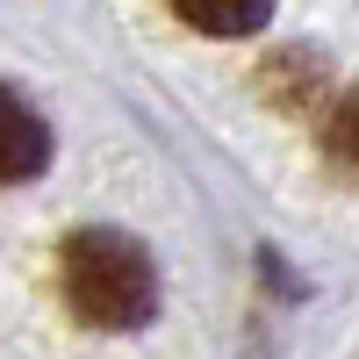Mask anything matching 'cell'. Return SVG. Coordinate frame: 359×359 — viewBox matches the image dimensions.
Masks as SVG:
<instances>
[{
  "instance_id": "obj_1",
  "label": "cell",
  "mask_w": 359,
  "mask_h": 359,
  "mask_svg": "<svg viewBox=\"0 0 359 359\" xmlns=\"http://www.w3.org/2000/svg\"><path fill=\"white\" fill-rule=\"evenodd\" d=\"M57 287H65L72 316H86L94 331H137L158 309V273L151 252L123 230H72L57 252Z\"/></svg>"
},
{
  "instance_id": "obj_2",
  "label": "cell",
  "mask_w": 359,
  "mask_h": 359,
  "mask_svg": "<svg viewBox=\"0 0 359 359\" xmlns=\"http://www.w3.org/2000/svg\"><path fill=\"white\" fill-rule=\"evenodd\" d=\"M43 165H50V123L15 94V86H0V187L36 180Z\"/></svg>"
},
{
  "instance_id": "obj_3",
  "label": "cell",
  "mask_w": 359,
  "mask_h": 359,
  "mask_svg": "<svg viewBox=\"0 0 359 359\" xmlns=\"http://www.w3.org/2000/svg\"><path fill=\"white\" fill-rule=\"evenodd\" d=\"M172 15L201 36H252V29H266L273 0H172Z\"/></svg>"
}]
</instances>
